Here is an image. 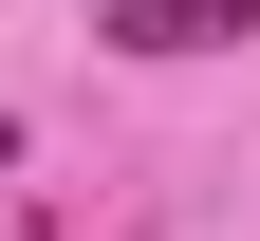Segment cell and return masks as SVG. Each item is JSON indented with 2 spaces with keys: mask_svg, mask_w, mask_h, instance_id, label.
<instances>
[{
  "mask_svg": "<svg viewBox=\"0 0 260 241\" xmlns=\"http://www.w3.org/2000/svg\"><path fill=\"white\" fill-rule=\"evenodd\" d=\"M93 38H112V56H242L260 0H93Z\"/></svg>",
  "mask_w": 260,
  "mask_h": 241,
  "instance_id": "cell-1",
  "label": "cell"
}]
</instances>
